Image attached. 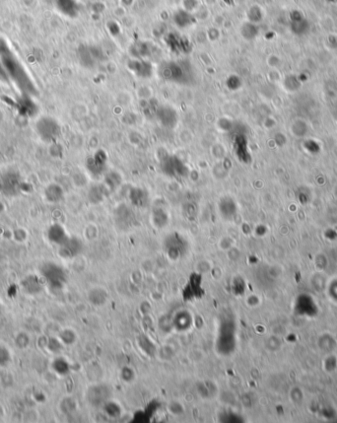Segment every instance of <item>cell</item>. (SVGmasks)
Wrapping results in <instances>:
<instances>
[{"instance_id": "cell-1", "label": "cell", "mask_w": 337, "mask_h": 423, "mask_svg": "<svg viewBox=\"0 0 337 423\" xmlns=\"http://www.w3.org/2000/svg\"><path fill=\"white\" fill-rule=\"evenodd\" d=\"M160 75L163 79L176 84H188L192 81V72L184 63L168 62L161 66Z\"/></svg>"}, {"instance_id": "cell-2", "label": "cell", "mask_w": 337, "mask_h": 423, "mask_svg": "<svg viewBox=\"0 0 337 423\" xmlns=\"http://www.w3.org/2000/svg\"><path fill=\"white\" fill-rule=\"evenodd\" d=\"M36 131L38 137L46 143L56 142L62 133V127L60 123L52 117L44 116L36 123Z\"/></svg>"}, {"instance_id": "cell-3", "label": "cell", "mask_w": 337, "mask_h": 423, "mask_svg": "<svg viewBox=\"0 0 337 423\" xmlns=\"http://www.w3.org/2000/svg\"><path fill=\"white\" fill-rule=\"evenodd\" d=\"M40 275L50 288H62L66 279L64 268L56 262L48 261L40 266Z\"/></svg>"}, {"instance_id": "cell-4", "label": "cell", "mask_w": 337, "mask_h": 423, "mask_svg": "<svg viewBox=\"0 0 337 423\" xmlns=\"http://www.w3.org/2000/svg\"><path fill=\"white\" fill-rule=\"evenodd\" d=\"M161 171L170 179H182L188 176L190 170L186 165L176 155L167 154L160 160Z\"/></svg>"}, {"instance_id": "cell-5", "label": "cell", "mask_w": 337, "mask_h": 423, "mask_svg": "<svg viewBox=\"0 0 337 423\" xmlns=\"http://www.w3.org/2000/svg\"><path fill=\"white\" fill-rule=\"evenodd\" d=\"M86 169L90 176L94 179L104 177L108 169V155L102 149L97 150L86 161Z\"/></svg>"}, {"instance_id": "cell-6", "label": "cell", "mask_w": 337, "mask_h": 423, "mask_svg": "<svg viewBox=\"0 0 337 423\" xmlns=\"http://www.w3.org/2000/svg\"><path fill=\"white\" fill-rule=\"evenodd\" d=\"M154 117L158 124L164 129L174 130L178 126V114L172 106L159 105Z\"/></svg>"}, {"instance_id": "cell-7", "label": "cell", "mask_w": 337, "mask_h": 423, "mask_svg": "<svg viewBox=\"0 0 337 423\" xmlns=\"http://www.w3.org/2000/svg\"><path fill=\"white\" fill-rule=\"evenodd\" d=\"M21 188V179L17 173L8 171L0 176V190L4 195L8 196L18 195Z\"/></svg>"}, {"instance_id": "cell-8", "label": "cell", "mask_w": 337, "mask_h": 423, "mask_svg": "<svg viewBox=\"0 0 337 423\" xmlns=\"http://www.w3.org/2000/svg\"><path fill=\"white\" fill-rule=\"evenodd\" d=\"M232 145L234 149V153L236 155L238 161L244 164H248L250 162V154L248 148V139L246 134L238 132L233 136Z\"/></svg>"}, {"instance_id": "cell-9", "label": "cell", "mask_w": 337, "mask_h": 423, "mask_svg": "<svg viewBox=\"0 0 337 423\" xmlns=\"http://www.w3.org/2000/svg\"><path fill=\"white\" fill-rule=\"evenodd\" d=\"M82 251V242L76 237H68V240L60 246L58 254L64 259H72Z\"/></svg>"}, {"instance_id": "cell-10", "label": "cell", "mask_w": 337, "mask_h": 423, "mask_svg": "<svg viewBox=\"0 0 337 423\" xmlns=\"http://www.w3.org/2000/svg\"><path fill=\"white\" fill-rule=\"evenodd\" d=\"M128 69L139 78H149L153 73V66L149 63L141 59H134L128 62Z\"/></svg>"}, {"instance_id": "cell-11", "label": "cell", "mask_w": 337, "mask_h": 423, "mask_svg": "<svg viewBox=\"0 0 337 423\" xmlns=\"http://www.w3.org/2000/svg\"><path fill=\"white\" fill-rule=\"evenodd\" d=\"M46 237L50 243L60 246L68 240V235L62 225L58 223H54L48 229Z\"/></svg>"}, {"instance_id": "cell-12", "label": "cell", "mask_w": 337, "mask_h": 423, "mask_svg": "<svg viewBox=\"0 0 337 423\" xmlns=\"http://www.w3.org/2000/svg\"><path fill=\"white\" fill-rule=\"evenodd\" d=\"M44 196L48 203H58L64 198V190L60 184L50 183L44 188Z\"/></svg>"}, {"instance_id": "cell-13", "label": "cell", "mask_w": 337, "mask_h": 423, "mask_svg": "<svg viewBox=\"0 0 337 423\" xmlns=\"http://www.w3.org/2000/svg\"><path fill=\"white\" fill-rule=\"evenodd\" d=\"M288 129H289L290 133L295 138H299V139H302V138H304L306 136H308L310 131V124L302 118H297L294 121H292V123H290V126H289Z\"/></svg>"}, {"instance_id": "cell-14", "label": "cell", "mask_w": 337, "mask_h": 423, "mask_svg": "<svg viewBox=\"0 0 337 423\" xmlns=\"http://www.w3.org/2000/svg\"><path fill=\"white\" fill-rule=\"evenodd\" d=\"M184 241L178 235H174L170 237L166 243V251L170 259L176 260L180 258L182 252Z\"/></svg>"}, {"instance_id": "cell-15", "label": "cell", "mask_w": 337, "mask_h": 423, "mask_svg": "<svg viewBox=\"0 0 337 423\" xmlns=\"http://www.w3.org/2000/svg\"><path fill=\"white\" fill-rule=\"evenodd\" d=\"M79 58L81 64L88 68L94 67L101 59L99 52L93 48L82 49L79 53Z\"/></svg>"}, {"instance_id": "cell-16", "label": "cell", "mask_w": 337, "mask_h": 423, "mask_svg": "<svg viewBox=\"0 0 337 423\" xmlns=\"http://www.w3.org/2000/svg\"><path fill=\"white\" fill-rule=\"evenodd\" d=\"M21 286L23 290L30 295H36L42 291L44 285L42 280L36 275H28L26 276L22 282Z\"/></svg>"}, {"instance_id": "cell-17", "label": "cell", "mask_w": 337, "mask_h": 423, "mask_svg": "<svg viewBox=\"0 0 337 423\" xmlns=\"http://www.w3.org/2000/svg\"><path fill=\"white\" fill-rule=\"evenodd\" d=\"M172 20L178 28L186 29V28L190 27L194 24V17L192 14V12H188L184 9H180L174 12Z\"/></svg>"}, {"instance_id": "cell-18", "label": "cell", "mask_w": 337, "mask_h": 423, "mask_svg": "<svg viewBox=\"0 0 337 423\" xmlns=\"http://www.w3.org/2000/svg\"><path fill=\"white\" fill-rule=\"evenodd\" d=\"M219 210L223 217L226 219H231L236 215V201L231 196L222 197L219 202Z\"/></svg>"}, {"instance_id": "cell-19", "label": "cell", "mask_w": 337, "mask_h": 423, "mask_svg": "<svg viewBox=\"0 0 337 423\" xmlns=\"http://www.w3.org/2000/svg\"><path fill=\"white\" fill-rule=\"evenodd\" d=\"M102 178V184L108 190V192L116 190L122 183V176L118 171L106 172Z\"/></svg>"}, {"instance_id": "cell-20", "label": "cell", "mask_w": 337, "mask_h": 423, "mask_svg": "<svg viewBox=\"0 0 337 423\" xmlns=\"http://www.w3.org/2000/svg\"><path fill=\"white\" fill-rule=\"evenodd\" d=\"M128 196L130 201L136 206H143L148 202L149 199L147 191L141 187H132L130 190Z\"/></svg>"}, {"instance_id": "cell-21", "label": "cell", "mask_w": 337, "mask_h": 423, "mask_svg": "<svg viewBox=\"0 0 337 423\" xmlns=\"http://www.w3.org/2000/svg\"><path fill=\"white\" fill-rule=\"evenodd\" d=\"M108 193H110L108 190L102 184L96 185L89 190L88 198L92 203H100Z\"/></svg>"}, {"instance_id": "cell-22", "label": "cell", "mask_w": 337, "mask_h": 423, "mask_svg": "<svg viewBox=\"0 0 337 423\" xmlns=\"http://www.w3.org/2000/svg\"><path fill=\"white\" fill-rule=\"evenodd\" d=\"M240 34L242 35V37L244 40L252 41V40L256 38V36L258 34V27L254 23L248 21V22H244V23L242 24V26L240 28Z\"/></svg>"}, {"instance_id": "cell-23", "label": "cell", "mask_w": 337, "mask_h": 423, "mask_svg": "<svg viewBox=\"0 0 337 423\" xmlns=\"http://www.w3.org/2000/svg\"><path fill=\"white\" fill-rule=\"evenodd\" d=\"M152 221L156 227H165L168 221V213L161 207L156 208L152 211Z\"/></svg>"}, {"instance_id": "cell-24", "label": "cell", "mask_w": 337, "mask_h": 423, "mask_svg": "<svg viewBox=\"0 0 337 423\" xmlns=\"http://www.w3.org/2000/svg\"><path fill=\"white\" fill-rule=\"evenodd\" d=\"M31 343L30 335L25 331H19L14 337V344L19 349H26Z\"/></svg>"}, {"instance_id": "cell-25", "label": "cell", "mask_w": 337, "mask_h": 423, "mask_svg": "<svg viewBox=\"0 0 337 423\" xmlns=\"http://www.w3.org/2000/svg\"><path fill=\"white\" fill-rule=\"evenodd\" d=\"M52 370L58 375H66L69 371V365L66 359L64 358H56L52 361Z\"/></svg>"}, {"instance_id": "cell-26", "label": "cell", "mask_w": 337, "mask_h": 423, "mask_svg": "<svg viewBox=\"0 0 337 423\" xmlns=\"http://www.w3.org/2000/svg\"><path fill=\"white\" fill-rule=\"evenodd\" d=\"M58 338L62 342V344L70 345V344H72V343L75 342V340H76V333L72 329L66 328V329H62V330L60 331Z\"/></svg>"}, {"instance_id": "cell-27", "label": "cell", "mask_w": 337, "mask_h": 423, "mask_svg": "<svg viewBox=\"0 0 337 423\" xmlns=\"http://www.w3.org/2000/svg\"><path fill=\"white\" fill-rule=\"evenodd\" d=\"M46 347L52 352H58L60 350H62V342L60 340V338L50 337L48 339H46Z\"/></svg>"}, {"instance_id": "cell-28", "label": "cell", "mask_w": 337, "mask_h": 423, "mask_svg": "<svg viewBox=\"0 0 337 423\" xmlns=\"http://www.w3.org/2000/svg\"><path fill=\"white\" fill-rule=\"evenodd\" d=\"M262 10L260 7L258 6H252L248 9V21L252 23H256L260 20H262Z\"/></svg>"}, {"instance_id": "cell-29", "label": "cell", "mask_w": 337, "mask_h": 423, "mask_svg": "<svg viewBox=\"0 0 337 423\" xmlns=\"http://www.w3.org/2000/svg\"><path fill=\"white\" fill-rule=\"evenodd\" d=\"M11 353L9 349L4 346L0 345V367H6L11 362Z\"/></svg>"}, {"instance_id": "cell-30", "label": "cell", "mask_w": 337, "mask_h": 423, "mask_svg": "<svg viewBox=\"0 0 337 423\" xmlns=\"http://www.w3.org/2000/svg\"><path fill=\"white\" fill-rule=\"evenodd\" d=\"M233 127H234L233 121L228 118H221L217 122V128L222 132H230L231 130H233Z\"/></svg>"}, {"instance_id": "cell-31", "label": "cell", "mask_w": 337, "mask_h": 423, "mask_svg": "<svg viewBox=\"0 0 337 423\" xmlns=\"http://www.w3.org/2000/svg\"><path fill=\"white\" fill-rule=\"evenodd\" d=\"M211 152H212L213 157L218 160H223L226 157V149H225V146H223L222 144L217 143L213 145Z\"/></svg>"}, {"instance_id": "cell-32", "label": "cell", "mask_w": 337, "mask_h": 423, "mask_svg": "<svg viewBox=\"0 0 337 423\" xmlns=\"http://www.w3.org/2000/svg\"><path fill=\"white\" fill-rule=\"evenodd\" d=\"M13 239L18 243H24L28 238V233L24 228H17L12 233Z\"/></svg>"}, {"instance_id": "cell-33", "label": "cell", "mask_w": 337, "mask_h": 423, "mask_svg": "<svg viewBox=\"0 0 337 423\" xmlns=\"http://www.w3.org/2000/svg\"><path fill=\"white\" fill-rule=\"evenodd\" d=\"M168 411L174 415H180V414L184 413V411L182 404L178 401H172V402L168 403Z\"/></svg>"}, {"instance_id": "cell-34", "label": "cell", "mask_w": 337, "mask_h": 423, "mask_svg": "<svg viewBox=\"0 0 337 423\" xmlns=\"http://www.w3.org/2000/svg\"><path fill=\"white\" fill-rule=\"evenodd\" d=\"M219 247L222 251H228L234 247V240L229 236H225L220 240Z\"/></svg>"}, {"instance_id": "cell-35", "label": "cell", "mask_w": 337, "mask_h": 423, "mask_svg": "<svg viewBox=\"0 0 337 423\" xmlns=\"http://www.w3.org/2000/svg\"><path fill=\"white\" fill-rule=\"evenodd\" d=\"M240 79L236 76V75H231L228 79H227V86L230 90L232 91H236L240 87Z\"/></svg>"}, {"instance_id": "cell-36", "label": "cell", "mask_w": 337, "mask_h": 423, "mask_svg": "<svg viewBox=\"0 0 337 423\" xmlns=\"http://www.w3.org/2000/svg\"><path fill=\"white\" fill-rule=\"evenodd\" d=\"M50 155H52V157H56V158H58V157H62V155L64 154V149H62V147L60 144H58L56 142H52V143H50Z\"/></svg>"}, {"instance_id": "cell-37", "label": "cell", "mask_w": 337, "mask_h": 423, "mask_svg": "<svg viewBox=\"0 0 337 423\" xmlns=\"http://www.w3.org/2000/svg\"><path fill=\"white\" fill-rule=\"evenodd\" d=\"M196 269L198 272L200 273H206L208 271H210L211 269V264L209 261L207 260H200L198 265H196Z\"/></svg>"}, {"instance_id": "cell-38", "label": "cell", "mask_w": 337, "mask_h": 423, "mask_svg": "<svg viewBox=\"0 0 337 423\" xmlns=\"http://www.w3.org/2000/svg\"><path fill=\"white\" fill-rule=\"evenodd\" d=\"M4 204L2 203V201H0V213H2L4 211Z\"/></svg>"}, {"instance_id": "cell-39", "label": "cell", "mask_w": 337, "mask_h": 423, "mask_svg": "<svg viewBox=\"0 0 337 423\" xmlns=\"http://www.w3.org/2000/svg\"><path fill=\"white\" fill-rule=\"evenodd\" d=\"M3 119H4V114H3V112L0 110V124L2 123Z\"/></svg>"}]
</instances>
